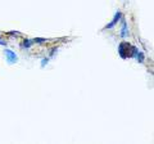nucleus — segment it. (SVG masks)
Listing matches in <instances>:
<instances>
[{"label":"nucleus","instance_id":"obj_1","mask_svg":"<svg viewBox=\"0 0 154 144\" xmlns=\"http://www.w3.org/2000/svg\"><path fill=\"white\" fill-rule=\"evenodd\" d=\"M134 49H135V46H132L131 44H128L126 41H123L118 45V54L123 59L131 58V57H134Z\"/></svg>","mask_w":154,"mask_h":144},{"label":"nucleus","instance_id":"obj_2","mask_svg":"<svg viewBox=\"0 0 154 144\" xmlns=\"http://www.w3.org/2000/svg\"><path fill=\"white\" fill-rule=\"evenodd\" d=\"M4 54H5V59H7L8 64H14V63H17L18 62V55L13 50L5 48V49H4Z\"/></svg>","mask_w":154,"mask_h":144},{"label":"nucleus","instance_id":"obj_3","mask_svg":"<svg viewBox=\"0 0 154 144\" xmlns=\"http://www.w3.org/2000/svg\"><path fill=\"white\" fill-rule=\"evenodd\" d=\"M123 18V14H122V12H116V14H114V17H113V20H112V22L110 23H108L107 26H105V30H112V28L117 25L118 22H121V20Z\"/></svg>","mask_w":154,"mask_h":144},{"label":"nucleus","instance_id":"obj_4","mask_svg":"<svg viewBox=\"0 0 154 144\" xmlns=\"http://www.w3.org/2000/svg\"><path fill=\"white\" fill-rule=\"evenodd\" d=\"M121 22H122V27H121V31H119V35H121V37H127L128 35H130V32H128V27H127V23H126V21L123 20H121Z\"/></svg>","mask_w":154,"mask_h":144},{"label":"nucleus","instance_id":"obj_5","mask_svg":"<svg viewBox=\"0 0 154 144\" xmlns=\"http://www.w3.org/2000/svg\"><path fill=\"white\" fill-rule=\"evenodd\" d=\"M32 44H33V41L32 40H30V39H25V40H23L22 41V48H23V49H30V48L32 46Z\"/></svg>","mask_w":154,"mask_h":144},{"label":"nucleus","instance_id":"obj_6","mask_svg":"<svg viewBox=\"0 0 154 144\" xmlns=\"http://www.w3.org/2000/svg\"><path fill=\"white\" fill-rule=\"evenodd\" d=\"M135 58L137 59V62H140V63H143V62H144V53H143L141 50H139V52L136 53V55H135Z\"/></svg>","mask_w":154,"mask_h":144},{"label":"nucleus","instance_id":"obj_7","mask_svg":"<svg viewBox=\"0 0 154 144\" xmlns=\"http://www.w3.org/2000/svg\"><path fill=\"white\" fill-rule=\"evenodd\" d=\"M32 41H33V42H36V44H42V42H46L48 40L44 39V37H36V39H33Z\"/></svg>","mask_w":154,"mask_h":144},{"label":"nucleus","instance_id":"obj_8","mask_svg":"<svg viewBox=\"0 0 154 144\" xmlns=\"http://www.w3.org/2000/svg\"><path fill=\"white\" fill-rule=\"evenodd\" d=\"M49 59H50L49 57H45V58H42L41 59V67H45L48 63H49Z\"/></svg>","mask_w":154,"mask_h":144},{"label":"nucleus","instance_id":"obj_9","mask_svg":"<svg viewBox=\"0 0 154 144\" xmlns=\"http://www.w3.org/2000/svg\"><path fill=\"white\" fill-rule=\"evenodd\" d=\"M58 52V48H53V49L50 50V54H49V58H51V57H54V54Z\"/></svg>","mask_w":154,"mask_h":144},{"label":"nucleus","instance_id":"obj_10","mask_svg":"<svg viewBox=\"0 0 154 144\" xmlns=\"http://www.w3.org/2000/svg\"><path fill=\"white\" fill-rule=\"evenodd\" d=\"M0 45H3V46H7V41L3 39V37H0Z\"/></svg>","mask_w":154,"mask_h":144}]
</instances>
